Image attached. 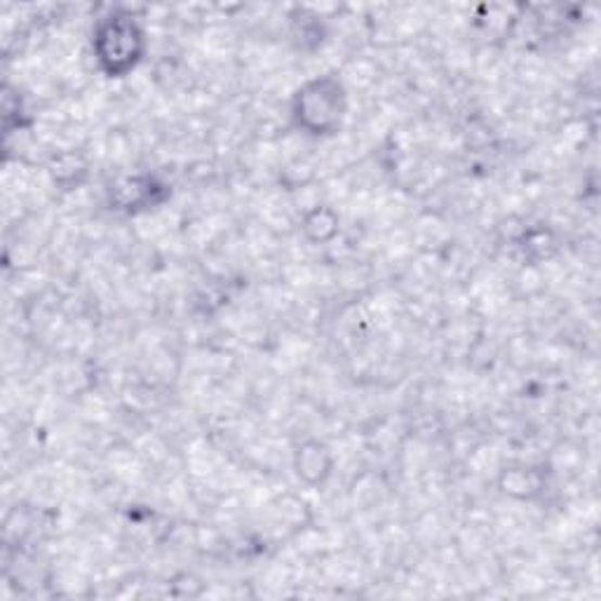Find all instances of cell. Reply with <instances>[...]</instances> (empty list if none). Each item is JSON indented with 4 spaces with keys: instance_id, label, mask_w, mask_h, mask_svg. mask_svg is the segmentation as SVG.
Returning <instances> with one entry per match:
<instances>
[{
    "instance_id": "7a4b0ae2",
    "label": "cell",
    "mask_w": 601,
    "mask_h": 601,
    "mask_svg": "<svg viewBox=\"0 0 601 601\" xmlns=\"http://www.w3.org/2000/svg\"><path fill=\"white\" fill-rule=\"evenodd\" d=\"M318 94L322 97V108H336V94H338V88H336V85H334V88L332 90H327V85L324 82H318ZM315 108H318V106H315V102H312V97H304V104H300V111H304V113H298V116L300 118H304V120H308V127H310V130H315V125H318V130H329V127H334L336 125V120L334 118H329L327 116V113H312Z\"/></svg>"
},
{
    "instance_id": "6da1fadb",
    "label": "cell",
    "mask_w": 601,
    "mask_h": 601,
    "mask_svg": "<svg viewBox=\"0 0 601 601\" xmlns=\"http://www.w3.org/2000/svg\"><path fill=\"white\" fill-rule=\"evenodd\" d=\"M127 17H111L97 31L99 60L104 62L111 76L125 74L139 60L141 31L135 22H125Z\"/></svg>"
}]
</instances>
